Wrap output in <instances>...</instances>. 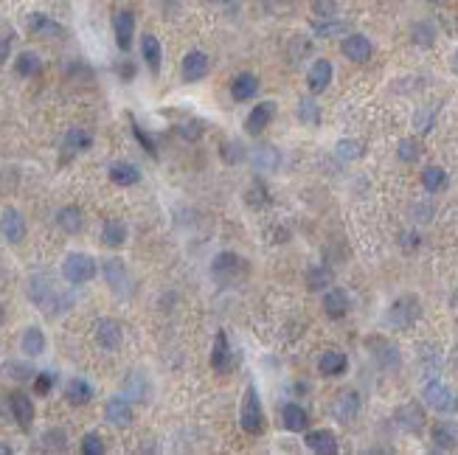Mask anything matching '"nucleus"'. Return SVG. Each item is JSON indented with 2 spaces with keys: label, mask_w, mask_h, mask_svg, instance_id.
Instances as JSON below:
<instances>
[{
  "label": "nucleus",
  "mask_w": 458,
  "mask_h": 455,
  "mask_svg": "<svg viewBox=\"0 0 458 455\" xmlns=\"http://www.w3.org/2000/svg\"><path fill=\"white\" fill-rule=\"evenodd\" d=\"M335 155L340 158V161H357V158H363V143L360 141H352V138H343V141H338V146H335Z\"/></svg>",
  "instance_id": "e433bc0d"
},
{
  "label": "nucleus",
  "mask_w": 458,
  "mask_h": 455,
  "mask_svg": "<svg viewBox=\"0 0 458 455\" xmlns=\"http://www.w3.org/2000/svg\"><path fill=\"white\" fill-rule=\"evenodd\" d=\"M96 273H99V267L88 253H70L62 264V276L70 284H88L96 278Z\"/></svg>",
  "instance_id": "20e7f679"
},
{
  "label": "nucleus",
  "mask_w": 458,
  "mask_h": 455,
  "mask_svg": "<svg viewBox=\"0 0 458 455\" xmlns=\"http://www.w3.org/2000/svg\"><path fill=\"white\" fill-rule=\"evenodd\" d=\"M245 270V259L239 253H231V250H222L214 256V264H211V273L214 278L219 281H234L239 273Z\"/></svg>",
  "instance_id": "423d86ee"
},
{
  "label": "nucleus",
  "mask_w": 458,
  "mask_h": 455,
  "mask_svg": "<svg viewBox=\"0 0 458 455\" xmlns=\"http://www.w3.org/2000/svg\"><path fill=\"white\" fill-rule=\"evenodd\" d=\"M0 318H3V312H0Z\"/></svg>",
  "instance_id": "13d9d810"
},
{
  "label": "nucleus",
  "mask_w": 458,
  "mask_h": 455,
  "mask_svg": "<svg viewBox=\"0 0 458 455\" xmlns=\"http://www.w3.org/2000/svg\"><path fill=\"white\" fill-rule=\"evenodd\" d=\"M273 118H276V102H262V104H256V107L251 110V115L245 118L248 135H262V132L270 127Z\"/></svg>",
  "instance_id": "9b49d317"
},
{
  "label": "nucleus",
  "mask_w": 458,
  "mask_h": 455,
  "mask_svg": "<svg viewBox=\"0 0 458 455\" xmlns=\"http://www.w3.org/2000/svg\"><path fill=\"white\" fill-rule=\"evenodd\" d=\"M368 346H371L374 360L383 365V368H388V371L400 368V349H397L394 343H388V340H383V337H374V340H368Z\"/></svg>",
  "instance_id": "dca6fc26"
},
{
  "label": "nucleus",
  "mask_w": 458,
  "mask_h": 455,
  "mask_svg": "<svg viewBox=\"0 0 458 455\" xmlns=\"http://www.w3.org/2000/svg\"><path fill=\"white\" fill-rule=\"evenodd\" d=\"M298 121L307 127H321V107L313 99H301L298 102Z\"/></svg>",
  "instance_id": "c9c22d12"
},
{
  "label": "nucleus",
  "mask_w": 458,
  "mask_h": 455,
  "mask_svg": "<svg viewBox=\"0 0 458 455\" xmlns=\"http://www.w3.org/2000/svg\"><path fill=\"white\" fill-rule=\"evenodd\" d=\"M54 383H56V376H54L51 371H42V374L34 376V391H37L40 397H45V394H51Z\"/></svg>",
  "instance_id": "49530a36"
},
{
  "label": "nucleus",
  "mask_w": 458,
  "mask_h": 455,
  "mask_svg": "<svg viewBox=\"0 0 458 455\" xmlns=\"http://www.w3.org/2000/svg\"><path fill=\"white\" fill-rule=\"evenodd\" d=\"M180 70H183L186 82H200V79H205V76H208V56L203 51H189Z\"/></svg>",
  "instance_id": "a211bd4d"
},
{
  "label": "nucleus",
  "mask_w": 458,
  "mask_h": 455,
  "mask_svg": "<svg viewBox=\"0 0 458 455\" xmlns=\"http://www.w3.org/2000/svg\"><path fill=\"white\" fill-rule=\"evenodd\" d=\"M124 388H127V397H132V399H138V402H143V399H146V394H149V391H146V383H143V376H141V374H132V376L127 379V385H124Z\"/></svg>",
  "instance_id": "37998d69"
},
{
  "label": "nucleus",
  "mask_w": 458,
  "mask_h": 455,
  "mask_svg": "<svg viewBox=\"0 0 458 455\" xmlns=\"http://www.w3.org/2000/svg\"><path fill=\"white\" fill-rule=\"evenodd\" d=\"M332 62L329 59H315L313 65H310V70H307V85H310V90L313 93H324L326 88H329V82H332Z\"/></svg>",
  "instance_id": "2eb2a0df"
},
{
  "label": "nucleus",
  "mask_w": 458,
  "mask_h": 455,
  "mask_svg": "<svg viewBox=\"0 0 458 455\" xmlns=\"http://www.w3.org/2000/svg\"><path fill=\"white\" fill-rule=\"evenodd\" d=\"M110 180H113L116 186L127 189V186H135V183L141 180V172H138V166H135V163L118 161V163H113V166H110Z\"/></svg>",
  "instance_id": "c756f323"
},
{
  "label": "nucleus",
  "mask_w": 458,
  "mask_h": 455,
  "mask_svg": "<svg viewBox=\"0 0 458 455\" xmlns=\"http://www.w3.org/2000/svg\"><path fill=\"white\" fill-rule=\"evenodd\" d=\"M239 424L248 436H262L264 433V408L259 399L256 385L245 388V399H242V410H239Z\"/></svg>",
  "instance_id": "f03ea898"
},
{
  "label": "nucleus",
  "mask_w": 458,
  "mask_h": 455,
  "mask_svg": "<svg viewBox=\"0 0 458 455\" xmlns=\"http://www.w3.org/2000/svg\"><path fill=\"white\" fill-rule=\"evenodd\" d=\"M343 31H346V23H335V20L315 26V34L318 37H335V34H343Z\"/></svg>",
  "instance_id": "3c124183"
},
{
  "label": "nucleus",
  "mask_w": 458,
  "mask_h": 455,
  "mask_svg": "<svg viewBox=\"0 0 458 455\" xmlns=\"http://www.w3.org/2000/svg\"><path fill=\"white\" fill-rule=\"evenodd\" d=\"M433 37H436V31L427 23H419L413 29V42H419V45H433Z\"/></svg>",
  "instance_id": "8fccbe9b"
},
{
  "label": "nucleus",
  "mask_w": 458,
  "mask_h": 455,
  "mask_svg": "<svg viewBox=\"0 0 458 455\" xmlns=\"http://www.w3.org/2000/svg\"><path fill=\"white\" fill-rule=\"evenodd\" d=\"M452 362H455V368H458V349H455V357H452Z\"/></svg>",
  "instance_id": "4d7b16f0"
},
{
  "label": "nucleus",
  "mask_w": 458,
  "mask_h": 455,
  "mask_svg": "<svg viewBox=\"0 0 458 455\" xmlns=\"http://www.w3.org/2000/svg\"><path fill=\"white\" fill-rule=\"evenodd\" d=\"M394 419H397V424H400L405 433H419V430L425 427V410H422L419 402H408V405L397 408Z\"/></svg>",
  "instance_id": "4468645a"
},
{
  "label": "nucleus",
  "mask_w": 458,
  "mask_h": 455,
  "mask_svg": "<svg viewBox=\"0 0 458 455\" xmlns=\"http://www.w3.org/2000/svg\"><path fill=\"white\" fill-rule=\"evenodd\" d=\"M42 444H45V449H65V430H48V433H42Z\"/></svg>",
  "instance_id": "de8ad7c7"
},
{
  "label": "nucleus",
  "mask_w": 458,
  "mask_h": 455,
  "mask_svg": "<svg viewBox=\"0 0 458 455\" xmlns=\"http://www.w3.org/2000/svg\"><path fill=\"white\" fill-rule=\"evenodd\" d=\"M422 399L430 410H436L439 416H455L458 413V394L444 385L441 379H430V383H425L422 388Z\"/></svg>",
  "instance_id": "f257e3e1"
},
{
  "label": "nucleus",
  "mask_w": 458,
  "mask_h": 455,
  "mask_svg": "<svg viewBox=\"0 0 458 455\" xmlns=\"http://www.w3.org/2000/svg\"><path fill=\"white\" fill-rule=\"evenodd\" d=\"M29 31L34 37H42V40H62L65 37V29L56 20L45 17V15H31L29 17Z\"/></svg>",
  "instance_id": "aec40b11"
},
{
  "label": "nucleus",
  "mask_w": 458,
  "mask_h": 455,
  "mask_svg": "<svg viewBox=\"0 0 458 455\" xmlns=\"http://www.w3.org/2000/svg\"><path fill=\"white\" fill-rule=\"evenodd\" d=\"M430 438H433V447H436V449L450 452V449L458 447V424H455V422H439V424L433 427Z\"/></svg>",
  "instance_id": "b1692460"
},
{
  "label": "nucleus",
  "mask_w": 458,
  "mask_h": 455,
  "mask_svg": "<svg viewBox=\"0 0 458 455\" xmlns=\"http://www.w3.org/2000/svg\"><path fill=\"white\" fill-rule=\"evenodd\" d=\"M90 146H93V135L88 129H82V127L68 129V135H65V149L68 152H85Z\"/></svg>",
  "instance_id": "72a5a7b5"
},
{
  "label": "nucleus",
  "mask_w": 458,
  "mask_h": 455,
  "mask_svg": "<svg viewBox=\"0 0 458 455\" xmlns=\"http://www.w3.org/2000/svg\"><path fill=\"white\" fill-rule=\"evenodd\" d=\"M324 312H326L332 321L343 318V315L349 312V295H346L343 289H338V287H329L326 295H324Z\"/></svg>",
  "instance_id": "393cba45"
},
{
  "label": "nucleus",
  "mask_w": 458,
  "mask_h": 455,
  "mask_svg": "<svg viewBox=\"0 0 458 455\" xmlns=\"http://www.w3.org/2000/svg\"><path fill=\"white\" fill-rule=\"evenodd\" d=\"M450 65H452V70H455V73H458V51H455V54H452V62H450Z\"/></svg>",
  "instance_id": "6e6d98bb"
},
{
  "label": "nucleus",
  "mask_w": 458,
  "mask_h": 455,
  "mask_svg": "<svg viewBox=\"0 0 458 455\" xmlns=\"http://www.w3.org/2000/svg\"><path fill=\"white\" fill-rule=\"evenodd\" d=\"M3 371H6V376L17 379V383H26V379H31V374H34L31 365H26V362H6Z\"/></svg>",
  "instance_id": "c03bdc74"
},
{
  "label": "nucleus",
  "mask_w": 458,
  "mask_h": 455,
  "mask_svg": "<svg viewBox=\"0 0 458 455\" xmlns=\"http://www.w3.org/2000/svg\"><path fill=\"white\" fill-rule=\"evenodd\" d=\"M56 225L62 228L65 234H79V231H82V211L76 208V205H65V208H59V214H56Z\"/></svg>",
  "instance_id": "2f4dec72"
},
{
  "label": "nucleus",
  "mask_w": 458,
  "mask_h": 455,
  "mask_svg": "<svg viewBox=\"0 0 458 455\" xmlns=\"http://www.w3.org/2000/svg\"><path fill=\"white\" fill-rule=\"evenodd\" d=\"M15 67H17V73H20V76H37V73H40V67H42V62H40V56H37V54L23 51V54L15 59Z\"/></svg>",
  "instance_id": "4c0bfd02"
},
{
  "label": "nucleus",
  "mask_w": 458,
  "mask_h": 455,
  "mask_svg": "<svg viewBox=\"0 0 458 455\" xmlns=\"http://www.w3.org/2000/svg\"><path fill=\"white\" fill-rule=\"evenodd\" d=\"M281 427L290 430V433H303V430L310 427V413L303 410L301 405L290 402V405L281 408Z\"/></svg>",
  "instance_id": "6ab92c4d"
},
{
  "label": "nucleus",
  "mask_w": 458,
  "mask_h": 455,
  "mask_svg": "<svg viewBox=\"0 0 458 455\" xmlns=\"http://www.w3.org/2000/svg\"><path fill=\"white\" fill-rule=\"evenodd\" d=\"M82 452H85V455H102V452H104L102 436H99V433H88V436L82 438Z\"/></svg>",
  "instance_id": "a18cd8bd"
},
{
  "label": "nucleus",
  "mask_w": 458,
  "mask_h": 455,
  "mask_svg": "<svg viewBox=\"0 0 458 455\" xmlns=\"http://www.w3.org/2000/svg\"><path fill=\"white\" fill-rule=\"evenodd\" d=\"M102 276H104L107 287H110L116 295H127V292H129L132 278H129L127 264H124L121 259H104V264H102Z\"/></svg>",
  "instance_id": "39448f33"
},
{
  "label": "nucleus",
  "mask_w": 458,
  "mask_h": 455,
  "mask_svg": "<svg viewBox=\"0 0 458 455\" xmlns=\"http://www.w3.org/2000/svg\"><path fill=\"white\" fill-rule=\"evenodd\" d=\"M9 408H12V416L17 419V424L23 430H31V422H34V402H31V397L17 391V394L9 397Z\"/></svg>",
  "instance_id": "4be33fe9"
},
{
  "label": "nucleus",
  "mask_w": 458,
  "mask_h": 455,
  "mask_svg": "<svg viewBox=\"0 0 458 455\" xmlns=\"http://www.w3.org/2000/svg\"><path fill=\"white\" fill-rule=\"evenodd\" d=\"M65 397H68V402L70 405H88L90 399H93V385L88 383V379H82V376H76V379H70V383L65 385Z\"/></svg>",
  "instance_id": "cd10ccee"
},
{
  "label": "nucleus",
  "mask_w": 458,
  "mask_h": 455,
  "mask_svg": "<svg viewBox=\"0 0 458 455\" xmlns=\"http://www.w3.org/2000/svg\"><path fill=\"white\" fill-rule=\"evenodd\" d=\"M9 51H12V42H9L6 37H0V65L9 59Z\"/></svg>",
  "instance_id": "5fc2aeb1"
},
{
  "label": "nucleus",
  "mask_w": 458,
  "mask_h": 455,
  "mask_svg": "<svg viewBox=\"0 0 458 455\" xmlns=\"http://www.w3.org/2000/svg\"><path fill=\"white\" fill-rule=\"evenodd\" d=\"M313 9H315V15L332 20L335 12H338V0H313Z\"/></svg>",
  "instance_id": "09e8293b"
},
{
  "label": "nucleus",
  "mask_w": 458,
  "mask_h": 455,
  "mask_svg": "<svg viewBox=\"0 0 458 455\" xmlns=\"http://www.w3.org/2000/svg\"><path fill=\"white\" fill-rule=\"evenodd\" d=\"M340 51H343V56L352 59V62H368L371 54H374V45H371V40L363 37V34H349V37L340 42Z\"/></svg>",
  "instance_id": "ddd939ff"
},
{
  "label": "nucleus",
  "mask_w": 458,
  "mask_h": 455,
  "mask_svg": "<svg viewBox=\"0 0 458 455\" xmlns=\"http://www.w3.org/2000/svg\"><path fill=\"white\" fill-rule=\"evenodd\" d=\"M113 31H116V45L121 51H129L132 37H135V17L132 12H118L113 20Z\"/></svg>",
  "instance_id": "412c9836"
},
{
  "label": "nucleus",
  "mask_w": 458,
  "mask_h": 455,
  "mask_svg": "<svg viewBox=\"0 0 458 455\" xmlns=\"http://www.w3.org/2000/svg\"><path fill=\"white\" fill-rule=\"evenodd\" d=\"M211 368L216 374H225L234 368V354H231V346H228V335L225 332H216L214 337V346H211Z\"/></svg>",
  "instance_id": "f8f14e48"
},
{
  "label": "nucleus",
  "mask_w": 458,
  "mask_h": 455,
  "mask_svg": "<svg viewBox=\"0 0 458 455\" xmlns=\"http://www.w3.org/2000/svg\"><path fill=\"white\" fill-rule=\"evenodd\" d=\"M360 410H363V399H360L357 391H343V394L332 402V416H335L340 424L354 422V419L360 416Z\"/></svg>",
  "instance_id": "6e6552de"
},
{
  "label": "nucleus",
  "mask_w": 458,
  "mask_h": 455,
  "mask_svg": "<svg viewBox=\"0 0 458 455\" xmlns=\"http://www.w3.org/2000/svg\"><path fill=\"white\" fill-rule=\"evenodd\" d=\"M104 416H107V422L113 427H127L132 422V405H129V399L127 397H113L107 402V408H104Z\"/></svg>",
  "instance_id": "5701e85b"
},
{
  "label": "nucleus",
  "mask_w": 458,
  "mask_h": 455,
  "mask_svg": "<svg viewBox=\"0 0 458 455\" xmlns=\"http://www.w3.org/2000/svg\"><path fill=\"white\" fill-rule=\"evenodd\" d=\"M129 124H132V135H135V141L143 146V152H146V155H152V158H158V146H155V141H152L146 132H143V127L129 115Z\"/></svg>",
  "instance_id": "79ce46f5"
},
{
  "label": "nucleus",
  "mask_w": 458,
  "mask_h": 455,
  "mask_svg": "<svg viewBox=\"0 0 458 455\" xmlns=\"http://www.w3.org/2000/svg\"><path fill=\"white\" fill-rule=\"evenodd\" d=\"M259 93V79L253 73H239L237 79L231 82V96L234 102H251Z\"/></svg>",
  "instance_id": "bb28decb"
},
{
  "label": "nucleus",
  "mask_w": 458,
  "mask_h": 455,
  "mask_svg": "<svg viewBox=\"0 0 458 455\" xmlns=\"http://www.w3.org/2000/svg\"><path fill=\"white\" fill-rule=\"evenodd\" d=\"M397 155H400L402 163H416L419 155H422V146H419L416 138H402L400 146H397Z\"/></svg>",
  "instance_id": "58836bf2"
},
{
  "label": "nucleus",
  "mask_w": 458,
  "mask_h": 455,
  "mask_svg": "<svg viewBox=\"0 0 458 455\" xmlns=\"http://www.w3.org/2000/svg\"><path fill=\"white\" fill-rule=\"evenodd\" d=\"M180 135H183L186 141H197V138L203 135V121H189V124H183V127H180Z\"/></svg>",
  "instance_id": "864d4df0"
},
{
  "label": "nucleus",
  "mask_w": 458,
  "mask_h": 455,
  "mask_svg": "<svg viewBox=\"0 0 458 455\" xmlns=\"http://www.w3.org/2000/svg\"><path fill=\"white\" fill-rule=\"evenodd\" d=\"M141 54H143V62L152 73H158L161 70V62H164V51H161V42L158 37H152V34H143L141 40Z\"/></svg>",
  "instance_id": "c85d7f7f"
},
{
  "label": "nucleus",
  "mask_w": 458,
  "mask_h": 455,
  "mask_svg": "<svg viewBox=\"0 0 458 455\" xmlns=\"http://www.w3.org/2000/svg\"><path fill=\"white\" fill-rule=\"evenodd\" d=\"M422 315V307H419V298L416 295H402L391 303L388 310V324L394 329H411Z\"/></svg>",
  "instance_id": "7ed1b4c3"
},
{
  "label": "nucleus",
  "mask_w": 458,
  "mask_h": 455,
  "mask_svg": "<svg viewBox=\"0 0 458 455\" xmlns=\"http://www.w3.org/2000/svg\"><path fill=\"white\" fill-rule=\"evenodd\" d=\"M307 449L318 452V455H335L338 452V438L332 430H307V438H303Z\"/></svg>",
  "instance_id": "f3484780"
},
{
  "label": "nucleus",
  "mask_w": 458,
  "mask_h": 455,
  "mask_svg": "<svg viewBox=\"0 0 458 455\" xmlns=\"http://www.w3.org/2000/svg\"><path fill=\"white\" fill-rule=\"evenodd\" d=\"M307 284H310V289H329V284H332V270L329 267H310L307 270Z\"/></svg>",
  "instance_id": "ea45409f"
},
{
  "label": "nucleus",
  "mask_w": 458,
  "mask_h": 455,
  "mask_svg": "<svg viewBox=\"0 0 458 455\" xmlns=\"http://www.w3.org/2000/svg\"><path fill=\"white\" fill-rule=\"evenodd\" d=\"M245 146L239 143V141H225L222 143V149H219V155H222V161L225 163H231V166H237L239 161H245V152H242Z\"/></svg>",
  "instance_id": "a19ab883"
},
{
  "label": "nucleus",
  "mask_w": 458,
  "mask_h": 455,
  "mask_svg": "<svg viewBox=\"0 0 458 455\" xmlns=\"http://www.w3.org/2000/svg\"><path fill=\"white\" fill-rule=\"evenodd\" d=\"M0 237L9 245H20L26 239V219L20 211H15V208L3 211V216H0Z\"/></svg>",
  "instance_id": "0eeeda50"
},
{
  "label": "nucleus",
  "mask_w": 458,
  "mask_h": 455,
  "mask_svg": "<svg viewBox=\"0 0 458 455\" xmlns=\"http://www.w3.org/2000/svg\"><path fill=\"white\" fill-rule=\"evenodd\" d=\"M422 186H425L430 194L441 191V189L447 186V172H444L441 166H425V169H422Z\"/></svg>",
  "instance_id": "f704fd0d"
},
{
  "label": "nucleus",
  "mask_w": 458,
  "mask_h": 455,
  "mask_svg": "<svg viewBox=\"0 0 458 455\" xmlns=\"http://www.w3.org/2000/svg\"><path fill=\"white\" fill-rule=\"evenodd\" d=\"M20 349H23L29 357H40V354L45 351V335H42V329H37V326H29V329L23 332Z\"/></svg>",
  "instance_id": "473e14b6"
},
{
  "label": "nucleus",
  "mask_w": 458,
  "mask_h": 455,
  "mask_svg": "<svg viewBox=\"0 0 458 455\" xmlns=\"http://www.w3.org/2000/svg\"><path fill=\"white\" fill-rule=\"evenodd\" d=\"M433 118H436L433 110H430V113H427V110H419L416 118H413V124H416L419 132H430V129H433Z\"/></svg>",
  "instance_id": "603ef678"
},
{
  "label": "nucleus",
  "mask_w": 458,
  "mask_h": 455,
  "mask_svg": "<svg viewBox=\"0 0 458 455\" xmlns=\"http://www.w3.org/2000/svg\"><path fill=\"white\" fill-rule=\"evenodd\" d=\"M248 161H251L253 172H276L281 166V152L273 143H259L251 149Z\"/></svg>",
  "instance_id": "1a4fd4ad"
},
{
  "label": "nucleus",
  "mask_w": 458,
  "mask_h": 455,
  "mask_svg": "<svg viewBox=\"0 0 458 455\" xmlns=\"http://www.w3.org/2000/svg\"><path fill=\"white\" fill-rule=\"evenodd\" d=\"M346 368H349V357L343 351H335V349L332 351H324L321 360H318V371L324 376H343Z\"/></svg>",
  "instance_id": "a878e982"
},
{
  "label": "nucleus",
  "mask_w": 458,
  "mask_h": 455,
  "mask_svg": "<svg viewBox=\"0 0 458 455\" xmlns=\"http://www.w3.org/2000/svg\"><path fill=\"white\" fill-rule=\"evenodd\" d=\"M102 242L107 248H121L127 242V225L121 219H107L102 228Z\"/></svg>",
  "instance_id": "7c9ffc66"
},
{
  "label": "nucleus",
  "mask_w": 458,
  "mask_h": 455,
  "mask_svg": "<svg viewBox=\"0 0 458 455\" xmlns=\"http://www.w3.org/2000/svg\"><path fill=\"white\" fill-rule=\"evenodd\" d=\"M96 340H99V346L104 351H116L121 346V340H124L121 324L116 318H99L96 321Z\"/></svg>",
  "instance_id": "9d476101"
}]
</instances>
